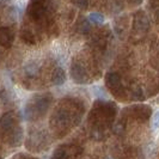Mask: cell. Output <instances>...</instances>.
Instances as JSON below:
<instances>
[{
	"label": "cell",
	"mask_w": 159,
	"mask_h": 159,
	"mask_svg": "<svg viewBox=\"0 0 159 159\" xmlns=\"http://www.w3.org/2000/svg\"><path fill=\"white\" fill-rule=\"evenodd\" d=\"M90 19L92 22H95V23H102L103 22V16H101L99 13H92L90 16Z\"/></svg>",
	"instance_id": "cell-1"
},
{
	"label": "cell",
	"mask_w": 159,
	"mask_h": 159,
	"mask_svg": "<svg viewBox=\"0 0 159 159\" xmlns=\"http://www.w3.org/2000/svg\"><path fill=\"white\" fill-rule=\"evenodd\" d=\"M153 127L154 129H159V111L156 112V115L153 117Z\"/></svg>",
	"instance_id": "cell-2"
}]
</instances>
